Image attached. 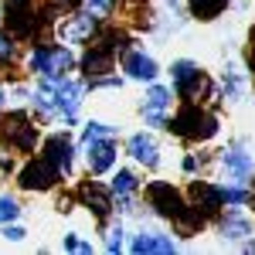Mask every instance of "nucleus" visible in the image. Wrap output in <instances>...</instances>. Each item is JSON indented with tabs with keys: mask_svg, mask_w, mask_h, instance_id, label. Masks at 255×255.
<instances>
[{
	"mask_svg": "<svg viewBox=\"0 0 255 255\" xmlns=\"http://www.w3.org/2000/svg\"><path fill=\"white\" fill-rule=\"evenodd\" d=\"M82 102V85L72 79H44L34 92V106L41 116H65V123H75Z\"/></svg>",
	"mask_w": 255,
	"mask_h": 255,
	"instance_id": "nucleus-1",
	"label": "nucleus"
},
{
	"mask_svg": "<svg viewBox=\"0 0 255 255\" xmlns=\"http://www.w3.org/2000/svg\"><path fill=\"white\" fill-rule=\"evenodd\" d=\"M167 129L197 143V139H211L218 133V119H215V113L201 109L197 102H184L180 113H177L174 119H167Z\"/></svg>",
	"mask_w": 255,
	"mask_h": 255,
	"instance_id": "nucleus-2",
	"label": "nucleus"
},
{
	"mask_svg": "<svg viewBox=\"0 0 255 255\" xmlns=\"http://www.w3.org/2000/svg\"><path fill=\"white\" fill-rule=\"evenodd\" d=\"M170 75H174V89L177 96L184 99V102H197V99H208L215 92V85L211 79L197 68L194 61H174V68H170Z\"/></svg>",
	"mask_w": 255,
	"mask_h": 255,
	"instance_id": "nucleus-3",
	"label": "nucleus"
},
{
	"mask_svg": "<svg viewBox=\"0 0 255 255\" xmlns=\"http://www.w3.org/2000/svg\"><path fill=\"white\" fill-rule=\"evenodd\" d=\"M72 65H75V55L58 44H41L31 51V72H38L41 79H61L65 72H72Z\"/></svg>",
	"mask_w": 255,
	"mask_h": 255,
	"instance_id": "nucleus-4",
	"label": "nucleus"
},
{
	"mask_svg": "<svg viewBox=\"0 0 255 255\" xmlns=\"http://www.w3.org/2000/svg\"><path fill=\"white\" fill-rule=\"evenodd\" d=\"M3 20H7L10 38H34L38 27L44 24V17H38L34 0H7V7H3Z\"/></svg>",
	"mask_w": 255,
	"mask_h": 255,
	"instance_id": "nucleus-5",
	"label": "nucleus"
},
{
	"mask_svg": "<svg viewBox=\"0 0 255 255\" xmlns=\"http://www.w3.org/2000/svg\"><path fill=\"white\" fill-rule=\"evenodd\" d=\"M146 201H150V208L163 218H180L187 211V204H184V197L174 191V184H167V180H153V184H146Z\"/></svg>",
	"mask_w": 255,
	"mask_h": 255,
	"instance_id": "nucleus-6",
	"label": "nucleus"
},
{
	"mask_svg": "<svg viewBox=\"0 0 255 255\" xmlns=\"http://www.w3.org/2000/svg\"><path fill=\"white\" fill-rule=\"evenodd\" d=\"M58 177H61L58 167H55L48 157H41V160H27L24 170L17 174V180H20L24 191H48V187H55Z\"/></svg>",
	"mask_w": 255,
	"mask_h": 255,
	"instance_id": "nucleus-7",
	"label": "nucleus"
},
{
	"mask_svg": "<svg viewBox=\"0 0 255 255\" xmlns=\"http://www.w3.org/2000/svg\"><path fill=\"white\" fill-rule=\"evenodd\" d=\"M3 139L10 146H17L20 153H31L34 143H38V126L24 116V113H10V116L3 119Z\"/></svg>",
	"mask_w": 255,
	"mask_h": 255,
	"instance_id": "nucleus-8",
	"label": "nucleus"
},
{
	"mask_svg": "<svg viewBox=\"0 0 255 255\" xmlns=\"http://www.w3.org/2000/svg\"><path fill=\"white\" fill-rule=\"evenodd\" d=\"M99 31V17L96 14H79V17H65V24H58V38L65 44H82L92 41V34Z\"/></svg>",
	"mask_w": 255,
	"mask_h": 255,
	"instance_id": "nucleus-9",
	"label": "nucleus"
},
{
	"mask_svg": "<svg viewBox=\"0 0 255 255\" xmlns=\"http://www.w3.org/2000/svg\"><path fill=\"white\" fill-rule=\"evenodd\" d=\"M221 163H225V170H228V180H232V184H245V180L255 174V157H252V153H245L242 146L225 150V153H221Z\"/></svg>",
	"mask_w": 255,
	"mask_h": 255,
	"instance_id": "nucleus-10",
	"label": "nucleus"
},
{
	"mask_svg": "<svg viewBox=\"0 0 255 255\" xmlns=\"http://www.w3.org/2000/svg\"><path fill=\"white\" fill-rule=\"evenodd\" d=\"M113 61H116V51H109L106 44H92L89 51H85V58H82V72L89 75V79H102L106 72H113Z\"/></svg>",
	"mask_w": 255,
	"mask_h": 255,
	"instance_id": "nucleus-11",
	"label": "nucleus"
},
{
	"mask_svg": "<svg viewBox=\"0 0 255 255\" xmlns=\"http://www.w3.org/2000/svg\"><path fill=\"white\" fill-rule=\"evenodd\" d=\"M72 153H75V146H72V139L65 136V133H55V136L44 139V157L51 160L61 174L72 170Z\"/></svg>",
	"mask_w": 255,
	"mask_h": 255,
	"instance_id": "nucleus-12",
	"label": "nucleus"
},
{
	"mask_svg": "<svg viewBox=\"0 0 255 255\" xmlns=\"http://www.w3.org/2000/svg\"><path fill=\"white\" fill-rule=\"evenodd\" d=\"M191 197H194V204L204 215H218L221 204H225V191L215 187V184H208V180H194L191 184Z\"/></svg>",
	"mask_w": 255,
	"mask_h": 255,
	"instance_id": "nucleus-13",
	"label": "nucleus"
},
{
	"mask_svg": "<svg viewBox=\"0 0 255 255\" xmlns=\"http://www.w3.org/2000/svg\"><path fill=\"white\" fill-rule=\"evenodd\" d=\"M79 197H82V204H85L89 211H96L99 221H106L109 211H113V197H109V191H106V187H99L96 180H92V184H82Z\"/></svg>",
	"mask_w": 255,
	"mask_h": 255,
	"instance_id": "nucleus-14",
	"label": "nucleus"
},
{
	"mask_svg": "<svg viewBox=\"0 0 255 255\" xmlns=\"http://www.w3.org/2000/svg\"><path fill=\"white\" fill-rule=\"evenodd\" d=\"M167 106H170V92L167 89H160V85H153L150 92H146V102H143V116H146V123L150 126H167Z\"/></svg>",
	"mask_w": 255,
	"mask_h": 255,
	"instance_id": "nucleus-15",
	"label": "nucleus"
},
{
	"mask_svg": "<svg viewBox=\"0 0 255 255\" xmlns=\"http://www.w3.org/2000/svg\"><path fill=\"white\" fill-rule=\"evenodd\" d=\"M89 150V170L92 174H106L113 163H116V143L113 139H96L85 146Z\"/></svg>",
	"mask_w": 255,
	"mask_h": 255,
	"instance_id": "nucleus-16",
	"label": "nucleus"
},
{
	"mask_svg": "<svg viewBox=\"0 0 255 255\" xmlns=\"http://www.w3.org/2000/svg\"><path fill=\"white\" fill-rule=\"evenodd\" d=\"M123 72H129L133 79H157V61L150 58V55H143V51H126V58H123Z\"/></svg>",
	"mask_w": 255,
	"mask_h": 255,
	"instance_id": "nucleus-17",
	"label": "nucleus"
},
{
	"mask_svg": "<svg viewBox=\"0 0 255 255\" xmlns=\"http://www.w3.org/2000/svg\"><path fill=\"white\" fill-rule=\"evenodd\" d=\"M126 150L133 153V157L139 160V163H146V167H157L160 163V150H157V139L146 136V133H136V136H129V143H126Z\"/></svg>",
	"mask_w": 255,
	"mask_h": 255,
	"instance_id": "nucleus-18",
	"label": "nucleus"
},
{
	"mask_svg": "<svg viewBox=\"0 0 255 255\" xmlns=\"http://www.w3.org/2000/svg\"><path fill=\"white\" fill-rule=\"evenodd\" d=\"M174 238L167 235H153V232H143V235H136V242H133V252L143 255V252H174Z\"/></svg>",
	"mask_w": 255,
	"mask_h": 255,
	"instance_id": "nucleus-19",
	"label": "nucleus"
},
{
	"mask_svg": "<svg viewBox=\"0 0 255 255\" xmlns=\"http://www.w3.org/2000/svg\"><path fill=\"white\" fill-rule=\"evenodd\" d=\"M221 235L232 238V242H242V238L252 235V225H249V218H242L238 211H232V215L221 221Z\"/></svg>",
	"mask_w": 255,
	"mask_h": 255,
	"instance_id": "nucleus-20",
	"label": "nucleus"
},
{
	"mask_svg": "<svg viewBox=\"0 0 255 255\" xmlns=\"http://www.w3.org/2000/svg\"><path fill=\"white\" fill-rule=\"evenodd\" d=\"M187 7H191V14L197 20H215L228 7V0H187Z\"/></svg>",
	"mask_w": 255,
	"mask_h": 255,
	"instance_id": "nucleus-21",
	"label": "nucleus"
},
{
	"mask_svg": "<svg viewBox=\"0 0 255 255\" xmlns=\"http://www.w3.org/2000/svg\"><path fill=\"white\" fill-rule=\"evenodd\" d=\"M113 194H119V201H123V208L129 204V194L136 191V174L133 170H119L116 177H113V187H109Z\"/></svg>",
	"mask_w": 255,
	"mask_h": 255,
	"instance_id": "nucleus-22",
	"label": "nucleus"
},
{
	"mask_svg": "<svg viewBox=\"0 0 255 255\" xmlns=\"http://www.w3.org/2000/svg\"><path fill=\"white\" fill-rule=\"evenodd\" d=\"M113 126H106V123H89L85 126V136H82V146H89V143H96V139H113Z\"/></svg>",
	"mask_w": 255,
	"mask_h": 255,
	"instance_id": "nucleus-23",
	"label": "nucleus"
},
{
	"mask_svg": "<svg viewBox=\"0 0 255 255\" xmlns=\"http://www.w3.org/2000/svg\"><path fill=\"white\" fill-rule=\"evenodd\" d=\"M17 201H14V197H0V221H14V218H17Z\"/></svg>",
	"mask_w": 255,
	"mask_h": 255,
	"instance_id": "nucleus-24",
	"label": "nucleus"
},
{
	"mask_svg": "<svg viewBox=\"0 0 255 255\" xmlns=\"http://www.w3.org/2000/svg\"><path fill=\"white\" fill-rule=\"evenodd\" d=\"M79 7H82V0H51V3H48V14H61V10L72 14V10H79Z\"/></svg>",
	"mask_w": 255,
	"mask_h": 255,
	"instance_id": "nucleus-25",
	"label": "nucleus"
},
{
	"mask_svg": "<svg viewBox=\"0 0 255 255\" xmlns=\"http://www.w3.org/2000/svg\"><path fill=\"white\" fill-rule=\"evenodd\" d=\"M221 191H225V201H228V204H232V208H238V204H245V201H249V191H242V187H221Z\"/></svg>",
	"mask_w": 255,
	"mask_h": 255,
	"instance_id": "nucleus-26",
	"label": "nucleus"
},
{
	"mask_svg": "<svg viewBox=\"0 0 255 255\" xmlns=\"http://www.w3.org/2000/svg\"><path fill=\"white\" fill-rule=\"evenodd\" d=\"M113 10V0H89V14H96V17H106Z\"/></svg>",
	"mask_w": 255,
	"mask_h": 255,
	"instance_id": "nucleus-27",
	"label": "nucleus"
},
{
	"mask_svg": "<svg viewBox=\"0 0 255 255\" xmlns=\"http://www.w3.org/2000/svg\"><path fill=\"white\" fill-rule=\"evenodd\" d=\"M106 249H109V252H119V249H123V228H113V232H109Z\"/></svg>",
	"mask_w": 255,
	"mask_h": 255,
	"instance_id": "nucleus-28",
	"label": "nucleus"
},
{
	"mask_svg": "<svg viewBox=\"0 0 255 255\" xmlns=\"http://www.w3.org/2000/svg\"><path fill=\"white\" fill-rule=\"evenodd\" d=\"M65 249H68V252H92V245H85V242H79L75 235H68V238H65Z\"/></svg>",
	"mask_w": 255,
	"mask_h": 255,
	"instance_id": "nucleus-29",
	"label": "nucleus"
},
{
	"mask_svg": "<svg viewBox=\"0 0 255 255\" xmlns=\"http://www.w3.org/2000/svg\"><path fill=\"white\" fill-rule=\"evenodd\" d=\"M3 235L10 238V242H20V238H24V228H17V225H10V221H7V228H3Z\"/></svg>",
	"mask_w": 255,
	"mask_h": 255,
	"instance_id": "nucleus-30",
	"label": "nucleus"
},
{
	"mask_svg": "<svg viewBox=\"0 0 255 255\" xmlns=\"http://www.w3.org/2000/svg\"><path fill=\"white\" fill-rule=\"evenodd\" d=\"M7 58H14V44L7 38H0V61H7Z\"/></svg>",
	"mask_w": 255,
	"mask_h": 255,
	"instance_id": "nucleus-31",
	"label": "nucleus"
},
{
	"mask_svg": "<svg viewBox=\"0 0 255 255\" xmlns=\"http://www.w3.org/2000/svg\"><path fill=\"white\" fill-rule=\"evenodd\" d=\"M249 65H252V72H255V24H252V31H249Z\"/></svg>",
	"mask_w": 255,
	"mask_h": 255,
	"instance_id": "nucleus-32",
	"label": "nucleus"
},
{
	"mask_svg": "<svg viewBox=\"0 0 255 255\" xmlns=\"http://www.w3.org/2000/svg\"><path fill=\"white\" fill-rule=\"evenodd\" d=\"M249 201H252V204H255V191H252V194H249Z\"/></svg>",
	"mask_w": 255,
	"mask_h": 255,
	"instance_id": "nucleus-33",
	"label": "nucleus"
},
{
	"mask_svg": "<svg viewBox=\"0 0 255 255\" xmlns=\"http://www.w3.org/2000/svg\"><path fill=\"white\" fill-rule=\"evenodd\" d=\"M0 109H3V92H0Z\"/></svg>",
	"mask_w": 255,
	"mask_h": 255,
	"instance_id": "nucleus-34",
	"label": "nucleus"
}]
</instances>
